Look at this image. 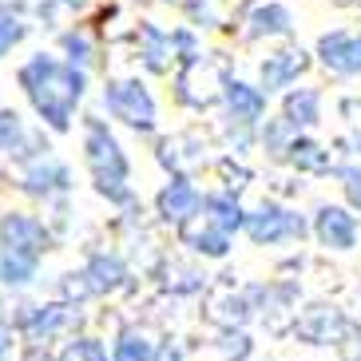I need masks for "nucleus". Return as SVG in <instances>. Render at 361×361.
I'll list each match as a JSON object with an SVG mask.
<instances>
[{
  "label": "nucleus",
  "instance_id": "nucleus-24",
  "mask_svg": "<svg viewBox=\"0 0 361 361\" xmlns=\"http://www.w3.org/2000/svg\"><path fill=\"white\" fill-rule=\"evenodd\" d=\"M286 163L294 171H302V175H334V167H338L334 155H329V147L318 143L314 135H298V143H294Z\"/></svg>",
  "mask_w": 361,
  "mask_h": 361
},
{
  "label": "nucleus",
  "instance_id": "nucleus-31",
  "mask_svg": "<svg viewBox=\"0 0 361 361\" xmlns=\"http://www.w3.org/2000/svg\"><path fill=\"white\" fill-rule=\"evenodd\" d=\"M171 48H175V64L179 68H187V64H199L202 56V40L199 36H195V28H187V24H183V28H171Z\"/></svg>",
  "mask_w": 361,
  "mask_h": 361
},
{
  "label": "nucleus",
  "instance_id": "nucleus-1",
  "mask_svg": "<svg viewBox=\"0 0 361 361\" xmlns=\"http://www.w3.org/2000/svg\"><path fill=\"white\" fill-rule=\"evenodd\" d=\"M16 87L24 99L32 104L36 119L44 131L52 135H68L75 128V111L87 99V72L72 68L64 56L52 52H32L16 68Z\"/></svg>",
  "mask_w": 361,
  "mask_h": 361
},
{
  "label": "nucleus",
  "instance_id": "nucleus-14",
  "mask_svg": "<svg viewBox=\"0 0 361 361\" xmlns=\"http://www.w3.org/2000/svg\"><path fill=\"white\" fill-rule=\"evenodd\" d=\"M48 139L40 131H32L24 123L20 111H12V107H0V159H12L16 167L28 159H40L48 155Z\"/></svg>",
  "mask_w": 361,
  "mask_h": 361
},
{
  "label": "nucleus",
  "instance_id": "nucleus-19",
  "mask_svg": "<svg viewBox=\"0 0 361 361\" xmlns=\"http://www.w3.org/2000/svg\"><path fill=\"white\" fill-rule=\"evenodd\" d=\"M246 40H282V36H294V12L282 4V0H266V4H255L246 12Z\"/></svg>",
  "mask_w": 361,
  "mask_h": 361
},
{
  "label": "nucleus",
  "instance_id": "nucleus-3",
  "mask_svg": "<svg viewBox=\"0 0 361 361\" xmlns=\"http://www.w3.org/2000/svg\"><path fill=\"white\" fill-rule=\"evenodd\" d=\"M84 329V306L60 302V298H44V302H20L12 334L20 338V345H48L52 341H68L72 334Z\"/></svg>",
  "mask_w": 361,
  "mask_h": 361
},
{
  "label": "nucleus",
  "instance_id": "nucleus-22",
  "mask_svg": "<svg viewBox=\"0 0 361 361\" xmlns=\"http://www.w3.org/2000/svg\"><path fill=\"white\" fill-rule=\"evenodd\" d=\"M44 262L28 255H16V250H0V290L4 294H28V290L40 282Z\"/></svg>",
  "mask_w": 361,
  "mask_h": 361
},
{
  "label": "nucleus",
  "instance_id": "nucleus-29",
  "mask_svg": "<svg viewBox=\"0 0 361 361\" xmlns=\"http://www.w3.org/2000/svg\"><path fill=\"white\" fill-rule=\"evenodd\" d=\"M60 56H64L72 68H80V72H92L96 68V40L87 36V28H68V32H60Z\"/></svg>",
  "mask_w": 361,
  "mask_h": 361
},
{
  "label": "nucleus",
  "instance_id": "nucleus-13",
  "mask_svg": "<svg viewBox=\"0 0 361 361\" xmlns=\"http://www.w3.org/2000/svg\"><path fill=\"white\" fill-rule=\"evenodd\" d=\"M314 56L329 75L353 80V75H361V32H350V28L322 32L318 44H314Z\"/></svg>",
  "mask_w": 361,
  "mask_h": 361
},
{
  "label": "nucleus",
  "instance_id": "nucleus-28",
  "mask_svg": "<svg viewBox=\"0 0 361 361\" xmlns=\"http://www.w3.org/2000/svg\"><path fill=\"white\" fill-rule=\"evenodd\" d=\"M28 32H32V24H28V16L20 12V4L0 0V60L16 52V48L28 40Z\"/></svg>",
  "mask_w": 361,
  "mask_h": 361
},
{
  "label": "nucleus",
  "instance_id": "nucleus-35",
  "mask_svg": "<svg viewBox=\"0 0 361 361\" xmlns=\"http://www.w3.org/2000/svg\"><path fill=\"white\" fill-rule=\"evenodd\" d=\"M16 345H20V338H16L12 329H4V326H0V361H8Z\"/></svg>",
  "mask_w": 361,
  "mask_h": 361
},
{
  "label": "nucleus",
  "instance_id": "nucleus-34",
  "mask_svg": "<svg viewBox=\"0 0 361 361\" xmlns=\"http://www.w3.org/2000/svg\"><path fill=\"white\" fill-rule=\"evenodd\" d=\"M20 361H60V357H56V350H48V345H24Z\"/></svg>",
  "mask_w": 361,
  "mask_h": 361
},
{
  "label": "nucleus",
  "instance_id": "nucleus-7",
  "mask_svg": "<svg viewBox=\"0 0 361 361\" xmlns=\"http://www.w3.org/2000/svg\"><path fill=\"white\" fill-rule=\"evenodd\" d=\"M75 187V175L72 167H68L60 155H40V159H28L16 167V191L24 195V199L32 202H44V207H52V202L68 199Z\"/></svg>",
  "mask_w": 361,
  "mask_h": 361
},
{
  "label": "nucleus",
  "instance_id": "nucleus-10",
  "mask_svg": "<svg viewBox=\"0 0 361 361\" xmlns=\"http://www.w3.org/2000/svg\"><path fill=\"white\" fill-rule=\"evenodd\" d=\"M202 195L207 191L195 183V175H171L155 191V219L163 226H171L175 234L187 231L191 223L202 219Z\"/></svg>",
  "mask_w": 361,
  "mask_h": 361
},
{
  "label": "nucleus",
  "instance_id": "nucleus-16",
  "mask_svg": "<svg viewBox=\"0 0 361 361\" xmlns=\"http://www.w3.org/2000/svg\"><path fill=\"white\" fill-rule=\"evenodd\" d=\"M255 306H250V298L246 290H219V294L207 298V322H211L219 334H231V329H246L255 322Z\"/></svg>",
  "mask_w": 361,
  "mask_h": 361
},
{
  "label": "nucleus",
  "instance_id": "nucleus-9",
  "mask_svg": "<svg viewBox=\"0 0 361 361\" xmlns=\"http://www.w3.org/2000/svg\"><path fill=\"white\" fill-rule=\"evenodd\" d=\"M310 238L329 255H350L361 243V219L345 202H318L310 214Z\"/></svg>",
  "mask_w": 361,
  "mask_h": 361
},
{
  "label": "nucleus",
  "instance_id": "nucleus-37",
  "mask_svg": "<svg viewBox=\"0 0 361 361\" xmlns=\"http://www.w3.org/2000/svg\"><path fill=\"white\" fill-rule=\"evenodd\" d=\"M167 4H187V0H167Z\"/></svg>",
  "mask_w": 361,
  "mask_h": 361
},
{
  "label": "nucleus",
  "instance_id": "nucleus-15",
  "mask_svg": "<svg viewBox=\"0 0 361 361\" xmlns=\"http://www.w3.org/2000/svg\"><path fill=\"white\" fill-rule=\"evenodd\" d=\"M310 68V52H302V48H278V52H270L258 64V87H262L266 96H286L290 87L298 84V75H306Z\"/></svg>",
  "mask_w": 361,
  "mask_h": 361
},
{
  "label": "nucleus",
  "instance_id": "nucleus-30",
  "mask_svg": "<svg viewBox=\"0 0 361 361\" xmlns=\"http://www.w3.org/2000/svg\"><path fill=\"white\" fill-rule=\"evenodd\" d=\"M214 353H219V361H250L255 357V338H250L246 329L219 334V338H214Z\"/></svg>",
  "mask_w": 361,
  "mask_h": 361
},
{
  "label": "nucleus",
  "instance_id": "nucleus-5",
  "mask_svg": "<svg viewBox=\"0 0 361 361\" xmlns=\"http://www.w3.org/2000/svg\"><path fill=\"white\" fill-rule=\"evenodd\" d=\"M243 238L250 246H262V250H270V246H302L310 238V214H302L290 202L262 199L258 207L246 211Z\"/></svg>",
  "mask_w": 361,
  "mask_h": 361
},
{
  "label": "nucleus",
  "instance_id": "nucleus-17",
  "mask_svg": "<svg viewBox=\"0 0 361 361\" xmlns=\"http://www.w3.org/2000/svg\"><path fill=\"white\" fill-rule=\"evenodd\" d=\"M246 207L243 195L226 191V187H211V191L202 195V219L211 226H219L223 234H231V238H238V234L246 231Z\"/></svg>",
  "mask_w": 361,
  "mask_h": 361
},
{
  "label": "nucleus",
  "instance_id": "nucleus-18",
  "mask_svg": "<svg viewBox=\"0 0 361 361\" xmlns=\"http://www.w3.org/2000/svg\"><path fill=\"white\" fill-rule=\"evenodd\" d=\"M135 52L139 64L147 68L151 75H167L175 68V48H171V32L159 28L155 20H139L135 28Z\"/></svg>",
  "mask_w": 361,
  "mask_h": 361
},
{
  "label": "nucleus",
  "instance_id": "nucleus-38",
  "mask_svg": "<svg viewBox=\"0 0 361 361\" xmlns=\"http://www.w3.org/2000/svg\"><path fill=\"white\" fill-rule=\"evenodd\" d=\"M357 361H361V357H357Z\"/></svg>",
  "mask_w": 361,
  "mask_h": 361
},
{
  "label": "nucleus",
  "instance_id": "nucleus-25",
  "mask_svg": "<svg viewBox=\"0 0 361 361\" xmlns=\"http://www.w3.org/2000/svg\"><path fill=\"white\" fill-rule=\"evenodd\" d=\"M159 338H151L143 326H123L111 338V361H151Z\"/></svg>",
  "mask_w": 361,
  "mask_h": 361
},
{
  "label": "nucleus",
  "instance_id": "nucleus-33",
  "mask_svg": "<svg viewBox=\"0 0 361 361\" xmlns=\"http://www.w3.org/2000/svg\"><path fill=\"white\" fill-rule=\"evenodd\" d=\"M151 361H187V350H183L175 338H159V345H155V357Z\"/></svg>",
  "mask_w": 361,
  "mask_h": 361
},
{
  "label": "nucleus",
  "instance_id": "nucleus-4",
  "mask_svg": "<svg viewBox=\"0 0 361 361\" xmlns=\"http://www.w3.org/2000/svg\"><path fill=\"white\" fill-rule=\"evenodd\" d=\"M104 111L111 123L128 128L131 135H155L159 131V104L151 96V87L139 75H111L99 87Z\"/></svg>",
  "mask_w": 361,
  "mask_h": 361
},
{
  "label": "nucleus",
  "instance_id": "nucleus-26",
  "mask_svg": "<svg viewBox=\"0 0 361 361\" xmlns=\"http://www.w3.org/2000/svg\"><path fill=\"white\" fill-rule=\"evenodd\" d=\"M294 143H298V131L290 128L282 116L262 119V128H258V147H262L266 159L286 163V159H290V151H294Z\"/></svg>",
  "mask_w": 361,
  "mask_h": 361
},
{
  "label": "nucleus",
  "instance_id": "nucleus-2",
  "mask_svg": "<svg viewBox=\"0 0 361 361\" xmlns=\"http://www.w3.org/2000/svg\"><path fill=\"white\" fill-rule=\"evenodd\" d=\"M80 151H84V171L99 199L123 214L139 211V195L131 187V159L107 119L99 116L80 119Z\"/></svg>",
  "mask_w": 361,
  "mask_h": 361
},
{
  "label": "nucleus",
  "instance_id": "nucleus-20",
  "mask_svg": "<svg viewBox=\"0 0 361 361\" xmlns=\"http://www.w3.org/2000/svg\"><path fill=\"white\" fill-rule=\"evenodd\" d=\"M322 107H326V99H322L318 87H290L282 96V119L298 135H310L314 128H322Z\"/></svg>",
  "mask_w": 361,
  "mask_h": 361
},
{
  "label": "nucleus",
  "instance_id": "nucleus-27",
  "mask_svg": "<svg viewBox=\"0 0 361 361\" xmlns=\"http://www.w3.org/2000/svg\"><path fill=\"white\" fill-rule=\"evenodd\" d=\"M56 357L60 361H111V341L92 334V329H80L68 341H60Z\"/></svg>",
  "mask_w": 361,
  "mask_h": 361
},
{
  "label": "nucleus",
  "instance_id": "nucleus-21",
  "mask_svg": "<svg viewBox=\"0 0 361 361\" xmlns=\"http://www.w3.org/2000/svg\"><path fill=\"white\" fill-rule=\"evenodd\" d=\"M179 243L187 246V255L202 258V262H223V258H231V250H234L231 234H223L219 226L207 223V219H199V223H191L187 231H179Z\"/></svg>",
  "mask_w": 361,
  "mask_h": 361
},
{
  "label": "nucleus",
  "instance_id": "nucleus-32",
  "mask_svg": "<svg viewBox=\"0 0 361 361\" xmlns=\"http://www.w3.org/2000/svg\"><path fill=\"white\" fill-rule=\"evenodd\" d=\"M334 179L341 183L345 207L361 219V163H338V167H334Z\"/></svg>",
  "mask_w": 361,
  "mask_h": 361
},
{
  "label": "nucleus",
  "instance_id": "nucleus-6",
  "mask_svg": "<svg viewBox=\"0 0 361 361\" xmlns=\"http://www.w3.org/2000/svg\"><path fill=\"white\" fill-rule=\"evenodd\" d=\"M266 104H270V96H266L258 84H246L238 75H226V84H223L226 135L238 131L243 151L250 147V143H258V128H262V119H266Z\"/></svg>",
  "mask_w": 361,
  "mask_h": 361
},
{
  "label": "nucleus",
  "instance_id": "nucleus-11",
  "mask_svg": "<svg viewBox=\"0 0 361 361\" xmlns=\"http://www.w3.org/2000/svg\"><path fill=\"white\" fill-rule=\"evenodd\" d=\"M75 274H80V282H84L92 302L96 298H116L135 286V274H131L128 258L119 255V250H92L84 262L75 266Z\"/></svg>",
  "mask_w": 361,
  "mask_h": 361
},
{
  "label": "nucleus",
  "instance_id": "nucleus-12",
  "mask_svg": "<svg viewBox=\"0 0 361 361\" xmlns=\"http://www.w3.org/2000/svg\"><path fill=\"white\" fill-rule=\"evenodd\" d=\"M350 318H345V310L341 306H329V302H314V306L298 310L294 318V334L302 345H338L345 334H350Z\"/></svg>",
  "mask_w": 361,
  "mask_h": 361
},
{
  "label": "nucleus",
  "instance_id": "nucleus-23",
  "mask_svg": "<svg viewBox=\"0 0 361 361\" xmlns=\"http://www.w3.org/2000/svg\"><path fill=\"white\" fill-rule=\"evenodd\" d=\"M159 286L167 290L171 298H199L207 294V286H211V278L202 274L195 262H179V258H167L159 270Z\"/></svg>",
  "mask_w": 361,
  "mask_h": 361
},
{
  "label": "nucleus",
  "instance_id": "nucleus-8",
  "mask_svg": "<svg viewBox=\"0 0 361 361\" xmlns=\"http://www.w3.org/2000/svg\"><path fill=\"white\" fill-rule=\"evenodd\" d=\"M56 238L48 219L32 211H20V207H8L0 211V250H16V255H28V258H48L56 250Z\"/></svg>",
  "mask_w": 361,
  "mask_h": 361
},
{
  "label": "nucleus",
  "instance_id": "nucleus-36",
  "mask_svg": "<svg viewBox=\"0 0 361 361\" xmlns=\"http://www.w3.org/2000/svg\"><path fill=\"white\" fill-rule=\"evenodd\" d=\"M64 4H72V8H75V4H87V0H64Z\"/></svg>",
  "mask_w": 361,
  "mask_h": 361
}]
</instances>
